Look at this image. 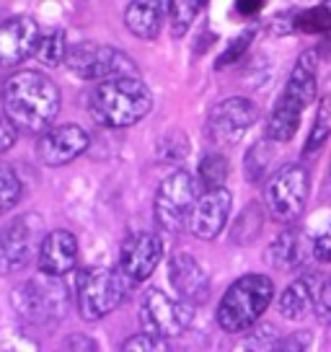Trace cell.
Masks as SVG:
<instances>
[{"label": "cell", "instance_id": "6da1fadb", "mask_svg": "<svg viewBox=\"0 0 331 352\" xmlns=\"http://www.w3.org/2000/svg\"><path fill=\"white\" fill-rule=\"evenodd\" d=\"M3 111L19 127V132H47L60 111V91L55 80L36 70L13 73L3 83Z\"/></svg>", "mask_w": 331, "mask_h": 352}, {"label": "cell", "instance_id": "7a4b0ae2", "mask_svg": "<svg viewBox=\"0 0 331 352\" xmlns=\"http://www.w3.org/2000/svg\"><path fill=\"white\" fill-rule=\"evenodd\" d=\"M316 67H319V52L308 50L298 57L293 73L287 78L285 88L275 101L266 120V138L272 143H290L300 130L303 111L308 109L316 94H319V80H316Z\"/></svg>", "mask_w": 331, "mask_h": 352}, {"label": "cell", "instance_id": "3957f363", "mask_svg": "<svg viewBox=\"0 0 331 352\" xmlns=\"http://www.w3.org/2000/svg\"><path fill=\"white\" fill-rule=\"evenodd\" d=\"M91 117L109 130H124L145 120L153 109V94L137 76L101 80L89 101Z\"/></svg>", "mask_w": 331, "mask_h": 352}, {"label": "cell", "instance_id": "277c9868", "mask_svg": "<svg viewBox=\"0 0 331 352\" xmlns=\"http://www.w3.org/2000/svg\"><path fill=\"white\" fill-rule=\"evenodd\" d=\"M275 298V285L266 275H243L233 283L218 303V327L228 334H241L256 327Z\"/></svg>", "mask_w": 331, "mask_h": 352}, {"label": "cell", "instance_id": "5b68a950", "mask_svg": "<svg viewBox=\"0 0 331 352\" xmlns=\"http://www.w3.org/2000/svg\"><path fill=\"white\" fill-rule=\"evenodd\" d=\"M11 303L23 324L55 327L67 314V290L57 275L42 272L39 277L26 280L23 285L16 287Z\"/></svg>", "mask_w": 331, "mask_h": 352}, {"label": "cell", "instance_id": "8992f818", "mask_svg": "<svg viewBox=\"0 0 331 352\" xmlns=\"http://www.w3.org/2000/svg\"><path fill=\"white\" fill-rule=\"evenodd\" d=\"M127 277L111 267H86L78 275V311L86 321H99L117 311L127 296Z\"/></svg>", "mask_w": 331, "mask_h": 352}, {"label": "cell", "instance_id": "52a82bcc", "mask_svg": "<svg viewBox=\"0 0 331 352\" xmlns=\"http://www.w3.org/2000/svg\"><path fill=\"white\" fill-rule=\"evenodd\" d=\"M199 199V179L189 171H174L158 184L153 202L155 223L166 233H181L189 226L192 210Z\"/></svg>", "mask_w": 331, "mask_h": 352}, {"label": "cell", "instance_id": "ba28073f", "mask_svg": "<svg viewBox=\"0 0 331 352\" xmlns=\"http://www.w3.org/2000/svg\"><path fill=\"white\" fill-rule=\"evenodd\" d=\"M310 195V174L306 166L287 164L269 176L264 187L266 212L279 223H295L303 215Z\"/></svg>", "mask_w": 331, "mask_h": 352}, {"label": "cell", "instance_id": "9c48e42d", "mask_svg": "<svg viewBox=\"0 0 331 352\" xmlns=\"http://www.w3.org/2000/svg\"><path fill=\"white\" fill-rule=\"evenodd\" d=\"M45 241V220L39 215H21L0 228V275H19L39 256Z\"/></svg>", "mask_w": 331, "mask_h": 352}, {"label": "cell", "instance_id": "30bf717a", "mask_svg": "<svg viewBox=\"0 0 331 352\" xmlns=\"http://www.w3.org/2000/svg\"><path fill=\"white\" fill-rule=\"evenodd\" d=\"M65 65L83 80H109V78L137 76V65L122 50L99 42L73 44L67 50Z\"/></svg>", "mask_w": 331, "mask_h": 352}, {"label": "cell", "instance_id": "8fae6325", "mask_svg": "<svg viewBox=\"0 0 331 352\" xmlns=\"http://www.w3.org/2000/svg\"><path fill=\"white\" fill-rule=\"evenodd\" d=\"M194 316V303L189 300H176V298H168L163 290L150 287L140 300V324L143 331H150L155 337H179L189 329Z\"/></svg>", "mask_w": 331, "mask_h": 352}, {"label": "cell", "instance_id": "7c38bea8", "mask_svg": "<svg viewBox=\"0 0 331 352\" xmlns=\"http://www.w3.org/2000/svg\"><path fill=\"white\" fill-rule=\"evenodd\" d=\"M259 120V109L254 101L233 96L215 104L207 114V138L218 145H236L249 127H254Z\"/></svg>", "mask_w": 331, "mask_h": 352}, {"label": "cell", "instance_id": "4fadbf2b", "mask_svg": "<svg viewBox=\"0 0 331 352\" xmlns=\"http://www.w3.org/2000/svg\"><path fill=\"white\" fill-rule=\"evenodd\" d=\"M233 197L225 187L205 189V195H199L197 205L192 210L189 218V231L197 236L199 241H212L218 239L225 228V223L231 218Z\"/></svg>", "mask_w": 331, "mask_h": 352}, {"label": "cell", "instance_id": "5bb4252c", "mask_svg": "<svg viewBox=\"0 0 331 352\" xmlns=\"http://www.w3.org/2000/svg\"><path fill=\"white\" fill-rule=\"evenodd\" d=\"M163 256V241L161 236L148 231L133 233L119 249V270L130 283H143L155 272Z\"/></svg>", "mask_w": 331, "mask_h": 352}, {"label": "cell", "instance_id": "9a60e30c", "mask_svg": "<svg viewBox=\"0 0 331 352\" xmlns=\"http://www.w3.org/2000/svg\"><path fill=\"white\" fill-rule=\"evenodd\" d=\"M42 29L32 16H13L0 23V67H16L36 55Z\"/></svg>", "mask_w": 331, "mask_h": 352}, {"label": "cell", "instance_id": "2e32d148", "mask_svg": "<svg viewBox=\"0 0 331 352\" xmlns=\"http://www.w3.org/2000/svg\"><path fill=\"white\" fill-rule=\"evenodd\" d=\"M89 132L78 124H60L42 132L39 143H36V155L47 166H65L76 161L78 155L89 151Z\"/></svg>", "mask_w": 331, "mask_h": 352}, {"label": "cell", "instance_id": "e0dca14e", "mask_svg": "<svg viewBox=\"0 0 331 352\" xmlns=\"http://www.w3.org/2000/svg\"><path fill=\"white\" fill-rule=\"evenodd\" d=\"M168 283L176 290L179 298H184L194 306L205 303L210 296V277L189 252H176L168 259Z\"/></svg>", "mask_w": 331, "mask_h": 352}, {"label": "cell", "instance_id": "ac0fdd59", "mask_svg": "<svg viewBox=\"0 0 331 352\" xmlns=\"http://www.w3.org/2000/svg\"><path fill=\"white\" fill-rule=\"evenodd\" d=\"M310 254H313V239L306 233V228L290 226L282 233H277L275 241L269 243L266 262L279 272H293V270L306 264Z\"/></svg>", "mask_w": 331, "mask_h": 352}, {"label": "cell", "instance_id": "d6986e66", "mask_svg": "<svg viewBox=\"0 0 331 352\" xmlns=\"http://www.w3.org/2000/svg\"><path fill=\"white\" fill-rule=\"evenodd\" d=\"M174 3L176 0H130L124 11V26L137 39H155L166 16L174 13Z\"/></svg>", "mask_w": 331, "mask_h": 352}, {"label": "cell", "instance_id": "ffe728a7", "mask_svg": "<svg viewBox=\"0 0 331 352\" xmlns=\"http://www.w3.org/2000/svg\"><path fill=\"white\" fill-rule=\"evenodd\" d=\"M39 270L47 272V275H57L62 277L67 275L78 262V239L76 233L70 231H52L45 236L42 241V249H39Z\"/></svg>", "mask_w": 331, "mask_h": 352}, {"label": "cell", "instance_id": "44dd1931", "mask_svg": "<svg viewBox=\"0 0 331 352\" xmlns=\"http://www.w3.org/2000/svg\"><path fill=\"white\" fill-rule=\"evenodd\" d=\"M310 277L313 275L293 280V283L282 290V296L277 300V311H279L282 319L298 321L300 316L313 306V285H316V280H310Z\"/></svg>", "mask_w": 331, "mask_h": 352}, {"label": "cell", "instance_id": "7402d4cb", "mask_svg": "<svg viewBox=\"0 0 331 352\" xmlns=\"http://www.w3.org/2000/svg\"><path fill=\"white\" fill-rule=\"evenodd\" d=\"M67 50H70V47H67L65 32H62V29H49V32H45L42 39H39L36 57H39L47 67H55L67 57Z\"/></svg>", "mask_w": 331, "mask_h": 352}, {"label": "cell", "instance_id": "603a6c76", "mask_svg": "<svg viewBox=\"0 0 331 352\" xmlns=\"http://www.w3.org/2000/svg\"><path fill=\"white\" fill-rule=\"evenodd\" d=\"M228 171H231V164L222 153H207L202 161H199V184L205 189L212 187H222L225 179H228Z\"/></svg>", "mask_w": 331, "mask_h": 352}, {"label": "cell", "instance_id": "cb8c5ba5", "mask_svg": "<svg viewBox=\"0 0 331 352\" xmlns=\"http://www.w3.org/2000/svg\"><path fill=\"white\" fill-rule=\"evenodd\" d=\"M21 195H23L21 179L16 176V171H13L11 166L0 164V215L11 212L19 205Z\"/></svg>", "mask_w": 331, "mask_h": 352}, {"label": "cell", "instance_id": "d4e9b609", "mask_svg": "<svg viewBox=\"0 0 331 352\" xmlns=\"http://www.w3.org/2000/svg\"><path fill=\"white\" fill-rule=\"evenodd\" d=\"M269 164H272V140L264 138L262 143H256L249 151V155H246V164H243L246 166V179L249 182H259L266 174Z\"/></svg>", "mask_w": 331, "mask_h": 352}, {"label": "cell", "instance_id": "484cf974", "mask_svg": "<svg viewBox=\"0 0 331 352\" xmlns=\"http://www.w3.org/2000/svg\"><path fill=\"white\" fill-rule=\"evenodd\" d=\"M331 132V99H323L319 107V114H316V124L308 135V143H306V155H313L321 145L326 143Z\"/></svg>", "mask_w": 331, "mask_h": 352}, {"label": "cell", "instance_id": "4316f807", "mask_svg": "<svg viewBox=\"0 0 331 352\" xmlns=\"http://www.w3.org/2000/svg\"><path fill=\"white\" fill-rule=\"evenodd\" d=\"M295 29L306 34H323V32H331V19H329V11H326V6L321 3L316 8H306V11H300L295 16Z\"/></svg>", "mask_w": 331, "mask_h": 352}, {"label": "cell", "instance_id": "83f0119b", "mask_svg": "<svg viewBox=\"0 0 331 352\" xmlns=\"http://www.w3.org/2000/svg\"><path fill=\"white\" fill-rule=\"evenodd\" d=\"M205 0H176L174 3V34H184L202 11Z\"/></svg>", "mask_w": 331, "mask_h": 352}, {"label": "cell", "instance_id": "f1b7e54d", "mask_svg": "<svg viewBox=\"0 0 331 352\" xmlns=\"http://www.w3.org/2000/svg\"><path fill=\"white\" fill-rule=\"evenodd\" d=\"M313 311L323 324H331V277H321L313 285Z\"/></svg>", "mask_w": 331, "mask_h": 352}, {"label": "cell", "instance_id": "f546056e", "mask_svg": "<svg viewBox=\"0 0 331 352\" xmlns=\"http://www.w3.org/2000/svg\"><path fill=\"white\" fill-rule=\"evenodd\" d=\"M168 344H166L163 337H155L150 331H143V334H135L130 340L122 344V350L127 352H158V350H166Z\"/></svg>", "mask_w": 331, "mask_h": 352}, {"label": "cell", "instance_id": "4dcf8cb0", "mask_svg": "<svg viewBox=\"0 0 331 352\" xmlns=\"http://www.w3.org/2000/svg\"><path fill=\"white\" fill-rule=\"evenodd\" d=\"M243 347H249V350H277L279 347V337H277V331L272 327H259L249 334V340Z\"/></svg>", "mask_w": 331, "mask_h": 352}, {"label": "cell", "instance_id": "1f68e13d", "mask_svg": "<svg viewBox=\"0 0 331 352\" xmlns=\"http://www.w3.org/2000/svg\"><path fill=\"white\" fill-rule=\"evenodd\" d=\"M251 39H254V32H246V34H241L238 39H233L231 42V47H228V52H222L220 55V60L215 63L218 67H225V65H231V63H236L238 57L243 55V50L251 44Z\"/></svg>", "mask_w": 331, "mask_h": 352}, {"label": "cell", "instance_id": "d6a6232c", "mask_svg": "<svg viewBox=\"0 0 331 352\" xmlns=\"http://www.w3.org/2000/svg\"><path fill=\"white\" fill-rule=\"evenodd\" d=\"M313 256H316L319 262L331 264V223L313 239Z\"/></svg>", "mask_w": 331, "mask_h": 352}, {"label": "cell", "instance_id": "836d02e7", "mask_svg": "<svg viewBox=\"0 0 331 352\" xmlns=\"http://www.w3.org/2000/svg\"><path fill=\"white\" fill-rule=\"evenodd\" d=\"M16 138H19V127H16L8 117L0 120V155L11 151L13 145H16Z\"/></svg>", "mask_w": 331, "mask_h": 352}, {"label": "cell", "instance_id": "e575fe53", "mask_svg": "<svg viewBox=\"0 0 331 352\" xmlns=\"http://www.w3.org/2000/svg\"><path fill=\"white\" fill-rule=\"evenodd\" d=\"M310 331H300V334H293V337H287L285 342H279V350H306V347H310Z\"/></svg>", "mask_w": 331, "mask_h": 352}, {"label": "cell", "instance_id": "d590c367", "mask_svg": "<svg viewBox=\"0 0 331 352\" xmlns=\"http://www.w3.org/2000/svg\"><path fill=\"white\" fill-rule=\"evenodd\" d=\"M236 8L241 16H254L264 8V0H236Z\"/></svg>", "mask_w": 331, "mask_h": 352}, {"label": "cell", "instance_id": "8d00e7d4", "mask_svg": "<svg viewBox=\"0 0 331 352\" xmlns=\"http://www.w3.org/2000/svg\"><path fill=\"white\" fill-rule=\"evenodd\" d=\"M323 6H326V11H329V19H331V0H323Z\"/></svg>", "mask_w": 331, "mask_h": 352}]
</instances>
